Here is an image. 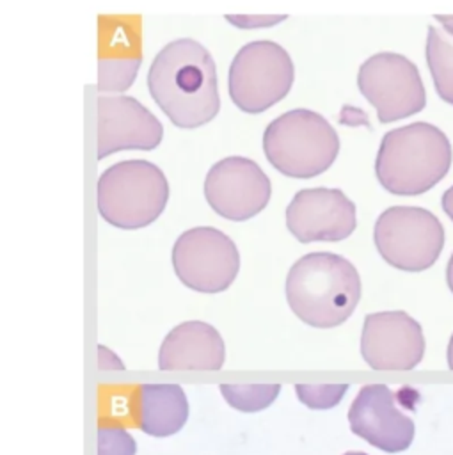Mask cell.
<instances>
[{
	"label": "cell",
	"instance_id": "1",
	"mask_svg": "<svg viewBox=\"0 0 453 455\" xmlns=\"http://www.w3.org/2000/svg\"><path fill=\"white\" fill-rule=\"evenodd\" d=\"M153 101L174 126L197 128L220 108L217 68L211 53L192 37L167 43L147 69Z\"/></svg>",
	"mask_w": 453,
	"mask_h": 455
},
{
	"label": "cell",
	"instance_id": "2",
	"mask_svg": "<svg viewBox=\"0 0 453 455\" xmlns=\"http://www.w3.org/2000/svg\"><path fill=\"white\" fill-rule=\"evenodd\" d=\"M453 165V146L435 124L416 121L384 133L375 176L393 196H421L446 178Z\"/></svg>",
	"mask_w": 453,
	"mask_h": 455
},
{
	"label": "cell",
	"instance_id": "3",
	"mask_svg": "<svg viewBox=\"0 0 453 455\" xmlns=\"http://www.w3.org/2000/svg\"><path fill=\"white\" fill-rule=\"evenodd\" d=\"M361 299V277L350 259L336 252L298 258L286 277V300L307 325L330 329L343 323Z\"/></svg>",
	"mask_w": 453,
	"mask_h": 455
},
{
	"label": "cell",
	"instance_id": "4",
	"mask_svg": "<svg viewBox=\"0 0 453 455\" xmlns=\"http://www.w3.org/2000/svg\"><path fill=\"white\" fill-rule=\"evenodd\" d=\"M336 128L309 108L288 110L268 123L263 151L268 164L288 178L309 180L325 172L339 155Z\"/></svg>",
	"mask_w": 453,
	"mask_h": 455
},
{
	"label": "cell",
	"instance_id": "5",
	"mask_svg": "<svg viewBox=\"0 0 453 455\" xmlns=\"http://www.w3.org/2000/svg\"><path fill=\"white\" fill-rule=\"evenodd\" d=\"M169 203V181L149 160L131 158L107 167L96 183V206L103 220L121 229L153 224Z\"/></svg>",
	"mask_w": 453,
	"mask_h": 455
},
{
	"label": "cell",
	"instance_id": "6",
	"mask_svg": "<svg viewBox=\"0 0 453 455\" xmlns=\"http://www.w3.org/2000/svg\"><path fill=\"white\" fill-rule=\"evenodd\" d=\"M373 242L391 267L403 272H423L439 259L446 231L433 212L423 206L396 204L377 217Z\"/></svg>",
	"mask_w": 453,
	"mask_h": 455
},
{
	"label": "cell",
	"instance_id": "7",
	"mask_svg": "<svg viewBox=\"0 0 453 455\" xmlns=\"http://www.w3.org/2000/svg\"><path fill=\"white\" fill-rule=\"evenodd\" d=\"M295 66L275 41H250L231 60L227 91L233 103L247 114H259L281 101L291 89Z\"/></svg>",
	"mask_w": 453,
	"mask_h": 455
},
{
	"label": "cell",
	"instance_id": "8",
	"mask_svg": "<svg viewBox=\"0 0 453 455\" xmlns=\"http://www.w3.org/2000/svg\"><path fill=\"white\" fill-rule=\"evenodd\" d=\"M357 87L375 108L380 123L407 119L426 107L419 68L396 52H378L368 57L359 66Z\"/></svg>",
	"mask_w": 453,
	"mask_h": 455
},
{
	"label": "cell",
	"instance_id": "9",
	"mask_svg": "<svg viewBox=\"0 0 453 455\" xmlns=\"http://www.w3.org/2000/svg\"><path fill=\"white\" fill-rule=\"evenodd\" d=\"M172 267L178 279L190 290L219 293L234 281L240 270V252L224 231L211 226H197L176 238Z\"/></svg>",
	"mask_w": 453,
	"mask_h": 455
},
{
	"label": "cell",
	"instance_id": "10",
	"mask_svg": "<svg viewBox=\"0 0 453 455\" xmlns=\"http://www.w3.org/2000/svg\"><path fill=\"white\" fill-rule=\"evenodd\" d=\"M270 196V178L247 156H226L213 164L204 178L208 204L227 220L252 219L266 208Z\"/></svg>",
	"mask_w": 453,
	"mask_h": 455
},
{
	"label": "cell",
	"instance_id": "11",
	"mask_svg": "<svg viewBox=\"0 0 453 455\" xmlns=\"http://www.w3.org/2000/svg\"><path fill=\"white\" fill-rule=\"evenodd\" d=\"M163 137L158 117L137 98L99 94L96 100V158L124 149H155Z\"/></svg>",
	"mask_w": 453,
	"mask_h": 455
},
{
	"label": "cell",
	"instance_id": "12",
	"mask_svg": "<svg viewBox=\"0 0 453 455\" xmlns=\"http://www.w3.org/2000/svg\"><path fill=\"white\" fill-rule=\"evenodd\" d=\"M286 228L302 243L339 242L355 231L357 208L341 188H302L286 206Z\"/></svg>",
	"mask_w": 453,
	"mask_h": 455
},
{
	"label": "cell",
	"instance_id": "13",
	"mask_svg": "<svg viewBox=\"0 0 453 455\" xmlns=\"http://www.w3.org/2000/svg\"><path fill=\"white\" fill-rule=\"evenodd\" d=\"M361 354L373 370H412L425 355L423 329L405 311L371 313L364 318Z\"/></svg>",
	"mask_w": 453,
	"mask_h": 455
},
{
	"label": "cell",
	"instance_id": "14",
	"mask_svg": "<svg viewBox=\"0 0 453 455\" xmlns=\"http://www.w3.org/2000/svg\"><path fill=\"white\" fill-rule=\"evenodd\" d=\"M385 384L362 386L348 411L354 434L387 453L407 450L414 439V421L396 403Z\"/></svg>",
	"mask_w": 453,
	"mask_h": 455
},
{
	"label": "cell",
	"instance_id": "15",
	"mask_svg": "<svg viewBox=\"0 0 453 455\" xmlns=\"http://www.w3.org/2000/svg\"><path fill=\"white\" fill-rule=\"evenodd\" d=\"M142 62L140 20L107 14L98 18V91L123 92L137 78Z\"/></svg>",
	"mask_w": 453,
	"mask_h": 455
},
{
	"label": "cell",
	"instance_id": "16",
	"mask_svg": "<svg viewBox=\"0 0 453 455\" xmlns=\"http://www.w3.org/2000/svg\"><path fill=\"white\" fill-rule=\"evenodd\" d=\"M226 348L215 327L190 320L176 325L163 339L158 354L160 370H220Z\"/></svg>",
	"mask_w": 453,
	"mask_h": 455
},
{
	"label": "cell",
	"instance_id": "17",
	"mask_svg": "<svg viewBox=\"0 0 453 455\" xmlns=\"http://www.w3.org/2000/svg\"><path fill=\"white\" fill-rule=\"evenodd\" d=\"M137 425L156 437L176 434L188 418V402L176 384H144L137 389Z\"/></svg>",
	"mask_w": 453,
	"mask_h": 455
},
{
	"label": "cell",
	"instance_id": "18",
	"mask_svg": "<svg viewBox=\"0 0 453 455\" xmlns=\"http://www.w3.org/2000/svg\"><path fill=\"white\" fill-rule=\"evenodd\" d=\"M425 59L437 96L453 107V36L430 25L425 43Z\"/></svg>",
	"mask_w": 453,
	"mask_h": 455
},
{
	"label": "cell",
	"instance_id": "19",
	"mask_svg": "<svg viewBox=\"0 0 453 455\" xmlns=\"http://www.w3.org/2000/svg\"><path fill=\"white\" fill-rule=\"evenodd\" d=\"M279 384H220L226 402L243 412H258L268 407L279 395Z\"/></svg>",
	"mask_w": 453,
	"mask_h": 455
},
{
	"label": "cell",
	"instance_id": "20",
	"mask_svg": "<svg viewBox=\"0 0 453 455\" xmlns=\"http://www.w3.org/2000/svg\"><path fill=\"white\" fill-rule=\"evenodd\" d=\"M348 384H297L295 393L302 403L311 409H330L338 405L346 393Z\"/></svg>",
	"mask_w": 453,
	"mask_h": 455
},
{
	"label": "cell",
	"instance_id": "21",
	"mask_svg": "<svg viewBox=\"0 0 453 455\" xmlns=\"http://www.w3.org/2000/svg\"><path fill=\"white\" fill-rule=\"evenodd\" d=\"M98 455H135V441L123 427L99 425Z\"/></svg>",
	"mask_w": 453,
	"mask_h": 455
},
{
	"label": "cell",
	"instance_id": "22",
	"mask_svg": "<svg viewBox=\"0 0 453 455\" xmlns=\"http://www.w3.org/2000/svg\"><path fill=\"white\" fill-rule=\"evenodd\" d=\"M286 14H226V20L240 28H258V27H272L284 21Z\"/></svg>",
	"mask_w": 453,
	"mask_h": 455
},
{
	"label": "cell",
	"instance_id": "23",
	"mask_svg": "<svg viewBox=\"0 0 453 455\" xmlns=\"http://www.w3.org/2000/svg\"><path fill=\"white\" fill-rule=\"evenodd\" d=\"M441 206H442V212L448 215V219L453 222V185H449L442 197H441Z\"/></svg>",
	"mask_w": 453,
	"mask_h": 455
},
{
	"label": "cell",
	"instance_id": "24",
	"mask_svg": "<svg viewBox=\"0 0 453 455\" xmlns=\"http://www.w3.org/2000/svg\"><path fill=\"white\" fill-rule=\"evenodd\" d=\"M433 20L439 21V27H441L446 34L453 36V14H435Z\"/></svg>",
	"mask_w": 453,
	"mask_h": 455
},
{
	"label": "cell",
	"instance_id": "25",
	"mask_svg": "<svg viewBox=\"0 0 453 455\" xmlns=\"http://www.w3.org/2000/svg\"><path fill=\"white\" fill-rule=\"evenodd\" d=\"M446 283H448V288L449 291L453 293V252L448 259V265H446Z\"/></svg>",
	"mask_w": 453,
	"mask_h": 455
},
{
	"label": "cell",
	"instance_id": "26",
	"mask_svg": "<svg viewBox=\"0 0 453 455\" xmlns=\"http://www.w3.org/2000/svg\"><path fill=\"white\" fill-rule=\"evenodd\" d=\"M446 357H448V366H449V370H453V334H451V338H449V343H448Z\"/></svg>",
	"mask_w": 453,
	"mask_h": 455
},
{
	"label": "cell",
	"instance_id": "27",
	"mask_svg": "<svg viewBox=\"0 0 453 455\" xmlns=\"http://www.w3.org/2000/svg\"><path fill=\"white\" fill-rule=\"evenodd\" d=\"M343 455H368V453H364V451H346Z\"/></svg>",
	"mask_w": 453,
	"mask_h": 455
}]
</instances>
